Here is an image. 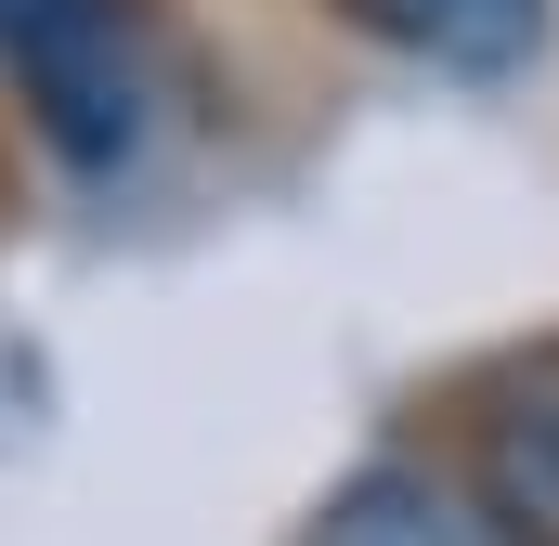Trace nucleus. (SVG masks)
<instances>
[{
  "label": "nucleus",
  "mask_w": 559,
  "mask_h": 546,
  "mask_svg": "<svg viewBox=\"0 0 559 546\" xmlns=\"http://www.w3.org/2000/svg\"><path fill=\"white\" fill-rule=\"evenodd\" d=\"M455 482L481 495V521L508 546H559V339L481 365V391H468V468Z\"/></svg>",
  "instance_id": "nucleus-1"
},
{
  "label": "nucleus",
  "mask_w": 559,
  "mask_h": 546,
  "mask_svg": "<svg viewBox=\"0 0 559 546\" xmlns=\"http://www.w3.org/2000/svg\"><path fill=\"white\" fill-rule=\"evenodd\" d=\"M79 13H105V0H0V79H13L26 52H52Z\"/></svg>",
  "instance_id": "nucleus-4"
},
{
  "label": "nucleus",
  "mask_w": 559,
  "mask_h": 546,
  "mask_svg": "<svg viewBox=\"0 0 559 546\" xmlns=\"http://www.w3.org/2000/svg\"><path fill=\"white\" fill-rule=\"evenodd\" d=\"M299 546H508V534L481 521V495H468L455 468H429V455H365V468L325 482V508H312Z\"/></svg>",
  "instance_id": "nucleus-3"
},
{
  "label": "nucleus",
  "mask_w": 559,
  "mask_h": 546,
  "mask_svg": "<svg viewBox=\"0 0 559 546\" xmlns=\"http://www.w3.org/2000/svg\"><path fill=\"white\" fill-rule=\"evenodd\" d=\"M352 39H378L391 66L455 79V92H521L559 52V0H325Z\"/></svg>",
  "instance_id": "nucleus-2"
}]
</instances>
